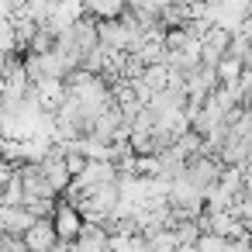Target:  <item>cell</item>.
Masks as SVG:
<instances>
[{
    "label": "cell",
    "instance_id": "3957f363",
    "mask_svg": "<svg viewBox=\"0 0 252 252\" xmlns=\"http://www.w3.org/2000/svg\"><path fill=\"white\" fill-rule=\"evenodd\" d=\"M52 224H56V235L59 242H69L76 235V228L83 224V214L69 204V200H56V211H52Z\"/></svg>",
    "mask_w": 252,
    "mask_h": 252
},
{
    "label": "cell",
    "instance_id": "7a4b0ae2",
    "mask_svg": "<svg viewBox=\"0 0 252 252\" xmlns=\"http://www.w3.org/2000/svg\"><path fill=\"white\" fill-rule=\"evenodd\" d=\"M21 242H25V249H56V245H63L59 242V235H56V224H52V218H35L32 221V228L21 235Z\"/></svg>",
    "mask_w": 252,
    "mask_h": 252
},
{
    "label": "cell",
    "instance_id": "277c9868",
    "mask_svg": "<svg viewBox=\"0 0 252 252\" xmlns=\"http://www.w3.org/2000/svg\"><path fill=\"white\" fill-rule=\"evenodd\" d=\"M90 18H118L125 11V0H80Z\"/></svg>",
    "mask_w": 252,
    "mask_h": 252
},
{
    "label": "cell",
    "instance_id": "6da1fadb",
    "mask_svg": "<svg viewBox=\"0 0 252 252\" xmlns=\"http://www.w3.org/2000/svg\"><path fill=\"white\" fill-rule=\"evenodd\" d=\"M218 173H221V162H218L214 156H207V152H197V156H187L180 176H183L190 187H197V190L204 193V190H211V187L218 183Z\"/></svg>",
    "mask_w": 252,
    "mask_h": 252
}]
</instances>
